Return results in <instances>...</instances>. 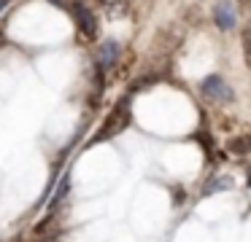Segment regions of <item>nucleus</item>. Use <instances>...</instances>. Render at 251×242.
I'll return each mask as SVG.
<instances>
[{"label": "nucleus", "instance_id": "obj_10", "mask_svg": "<svg viewBox=\"0 0 251 242\" xmlns=\"http://www.w3.org/2000/svg\"><path fill=\"white\" fill-rule=\"evenodd\" d=\"M249 180H251V167H249Z\"/></svg>", "mask_w": 251, "mask_h": 242}, {"label": "nucleus", "instance_id": "obj_1", "mask_svg": "<svg viewBox=\"0 0 251 242\" xmlns=\"http://www.w3.org/2000/svg\"><path fill=\"white\" fill-rule=\"evenodd\" d=\"M127 124H130V102L122 100L119 105H116L114 110L108 113V118H105L103 127L98 129V134H95L92 143H103V140L116 137L119 132H125V129H127Z\"/></svg>", "mask_w": 251, "mask_h": 242}, {"label": "nucleus", "instance_id": "obj_8", "mask_svg": "<svg viewBox=\"0 0 251 242\" xmlns=\"http://www.w3.org/2000/svg\"><path fill=\"white\" fill-rule=\"evenodd\" d=\"M100 5H105V8H114V5H122L125 0H98Z\"/></svg>", "mask_w": 251, "mask_h": 242}, {"label": "nucleus", "instance_id": "obj_2", "mask_svg": "<svg viewBox=\"0 0 251 242\" xmlns=\"http://www.w3.org/2000/svg\"><path fill=\"white\" fill-rule=\"evenodd\" d=\"M200 91H202V97L211 100V102H229L232 100V91H229V86L222 81V75H208L200 84Z\"/></svg>", "mask_w": 251, "mask_h": 242}, {"label": "nucleus", "instance_id": "obj_3", "mask_svg": "<svg viewBox=\"0 0 251 242\" xmlns=\"http://www.w3.org/2000/svg\"><path fill=\"white\" fill-rule=\"evenodd\" d=\"M73 16H76V24H78L81 38L92 41V38L98 35V16H95L87 5H81V3H73Z\"/></svg>", "mask_w": 251, "mask_h": 242}, {"label": "nucleus", "instance_id": "obj_9", "mask_svg": "<svg viewBox=\"0 0 251 242\" xmlns=\"http://www.w3.org/2000/svg\"><path fill=\"white\" fill-rule=\"evenodd\" d=\"M238 5H243V8H251V0H238Z\"/></svg>", "mask_w": 251, "mask_h": 242}, {"label": "nucleus", "instance_id": "obj_4", "mask_svg": "<svg viewBox=\"0 0 251 242\" xmlns=\"http://www.w3.org/2000/svg\"><path fill=\"white\" fill-rule=\"evenodd\" d=\"M116 57H119V43H116V41H105L103 46H100V51H98V65L103 70H111V67H114V62H116Z\"/></svg>", "mask_w": 251, "mask_h": 242}, {"label": "nucleus", "instance_id": "obj_6", "mask_svg": "<svg viewBox=\"0 0 251 242\" xmlns=\"http://www.w3.org/2000/svg\"><path fill=\"white\" fill-rule=\"evenodd\" d=\"M227 148L238 156H249L251 154V134H243V137H232L227 143Z\"/></svg>", "mask_w": 251, "mask_h": 242}, {"label": "nucleus", "instance_id": "obj_7", "mask_svg": "<svg viewBox=\"0 0 251 242\" xmlns=\"http://www.w3.org/2000/svg\"><path fill=\"white\" fill-rule=\"evenodd\" d=\"M240 46H243V59L246 65L251 67V27H246L243 35H240Z\"/></svg>", "mask_w": 251, "mask_h": 242}, {"label": "nucleus", "instance_id": "obj_5", "mask_svg": "<svg viewBox=\"0 0 251 242\" xmlns=\"http://www.w3.org/2000/svg\"><path fill=\"white\" fill-rule=\"evenodd\" d=\"M213 22H216L219 30H232V27H235V11H232V5L219 3L216 8H213Z\"/></svg>", "mask_w": 251, "mask_h": 242}]
</instances>
